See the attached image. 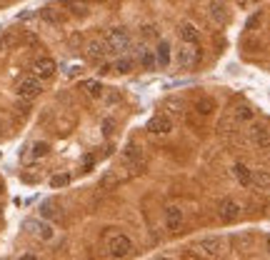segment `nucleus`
Returning a JSON list of instances; mask_svg holds the SVG:
<instances>
[{
    "instance_id": "f257e3e1",
    "label": "nucleus",
    "mask_w": 270,
    "mask_h": 260,
    "mask_svg": "<svg viewBox=\"0 0 270 260\" xmlns=\"http://www.w3.org/2000/svg\"><path fill=\"white\" fill-rule=\"evenodd\" d=\"M130 43L133 40L125 28H110L105 33V45H108V53H113V55H123L125 50H130Z\"/></svg>"
},
{
    "instance_id": "f03ea898",
    "label": "nucleus",
    "mask_w": 270,
    "mask_h": 260,
    "mask_svg": "<svg viewBox=\"0 0 270 260\" xmlns=\"http://www.w3.org/2000/svg\"><path fill=\"white\" fill-rule=\"evenodd\" d=\"M220 238H200V240H195L193 245H190V253L195 255V258H203V260H208V258H215L218 253H220Z\"/></svg>"
},
{
    "instance_id": "7ed1b4c3",
    "label": "nucleus",
    "mask_w": 270,
    "mask_h": 260,
    "mask_svg": "<svg viewBox=\"0 0 270 260\" xmlns=\"http://www.w3.org/2000/svg\"><path fill=\"white\" fill-rule=\"evenodd\" d=\"M40 93H43V80H38L35 75H25V78L15 85V95H18V98H25V100L38 98Z\"/></svg>"
},
{
    "instance_id": "20e7f679",
    "label": "nucleus",
    "mask_w": 270,
    "mask_h": 260,
    "mask_svg": "<svg viewBox=\"0 0 270 260\" xmlns=\"http://www.w3.org/2000/svg\"><path fill=\"white\" fill-rule=\"evenodd\" d=\"M108 253L113 258H128L133 253V240L123 233H115L110 240H108Z\"/></svg>"
},
{
    "instance_id": "39448f33",
    "label": "nucleus",
    "mask_w": 270,
    "mask_h": 260,
    "mask_svg": "<svg viewBox=\"0 0 270 260\" xmlns=\"http://www.w3.org/2000/svg\"><path fill=\"white\" fill-rule=\"evenodd\" d=\"M25 228H28L35 238H40V240H45V243L55 238L53 225H50V223H45V220H40V218H30V220H25Z\"/></svg>"
},
{
    "instance_id": "423d86ee",
    "label": "nucleus",
    "mask_w": 270,
    "mask_h": 260,
    "mask_svg": "<svg viewBox=\"0 0 270 260\" xmlns=\"http://www.w3.org/2000/svg\"><path fill=\"white\" fill-rule=\"evenodd\" d=\"M218 215H220L223 223H235V220L240 218V205H238L233 198H223V200L218 203Z\"/></svg>"
},
{
    "instance_id": "0eeeda50",
    "label": "nucleus",
    "mask_w": 270,
    "mask_h": 260,
    "mask_svg": "<svg viewBox=\"0 0 270 260\" xmlns=\"http://www.w3.org/2000/svg\"><path fill=\"white\" fill-rule=\"evenodd\" d=\"M55 70H58V65H55L53 58H38V60L33 63V75H35L38 80H50V78L55 75Z\"/></svg>"
},
{
    "instance_id": "6e6552de",
    "label": "nucleus",
    "mask_w": 270,
    "mask_h": 260,
    "mask_svg": "<svg viewBox=\"0 0 270 260\" xmlns=\"http://www.w3.org/2000/svg\"><path fill=\"white\" fill-rule=\"evenodd\" d=\"M208 13H210V20L215 25H225L228 23V5H225V0H210Z\"/></svg>"
},
{
    "instance_id": "1a4fd4ad",
    "label": "nucleus",
    "mask_w": 270,
    "mask_h": 260,
    "mask_svg": "<svg viewBox=\"0 0 270 260\" xmlns=\"http://www.w3.org/2000/svg\"><path fill=\"white\" fill-rule=\"evenodd\" d=\"M148 130L155 135H168V133H173V120L168 115H153L148 120Z\"/></svg>"
},
{
    "instance_id": "9d476101",
    "label": "nucleus",
    "mask_w": 270,
    "mask_h": 260,
    "mask_svg": "<svg viewBox=\"0 0 270 260\" xmlns=\"http://www.w3.org/2000/svg\"><path fill=\"white\" fill-rule=\"evenodd\" d=\"M250 140L258 150H268L270 148V130L265 125H253L250 128Z\"/></svg>"
},
{
    "instance_id": "9b49d317",
    "label": "nucleus",
    "mask_w": 270,
    "mask_h": 260,
    "mask_svg": "<svg viewBox=\"0 0 270 260\" xmlns=\"http://www.w3.org/2000/svg\"><path fill=\"white\" fill-rule=\"evenodd\" d=\"M198 60H200V50H198V48H193L190 43H185V45L178 50V65L190 68V65H195Z\"/></svg>"
},
{
    "instance_id": "f8f14e48",
    "label": "nucleus",
    "mask_w": 270,
    "mask_h": 260,
    "mask_svg": "<svg viewBox=\"0 0 270 260\" xmlns=\"http://www.w3.org/2000/svg\"><path fill=\"white\" fill-rule=\"evenodd\" d=\"M165 228L173 230V233H178L183 228V210L178 205H168L165 208Z\"/></svg>"
},
{
    "instance_id": "ddd939ff",
    "label": "nucleus",
    "mask_w": 270,
    "mask_h": 260,
    "mask_svg": "<svg viewBox=\"0 0 270 260\" xmlns=\"http://www.w3.org/2000/svg\"><path fill=\"white\" fill-rule=\"evenodd\" d=\"M233 175H235V180H238L243 188H250V185H253V170H250L248 165L235 163V165H233Z\"/></svg>"
},
{
    "instance_id": "4468645a",
    "label": "nucleus",
    "mask_w": 270,
    "mask_h": 260,
    "mask_svg": "<svg viewBox=\"0 0 270 260\" xmlns=\"http://www.w3.org/2000/svg\"><path fill=\"white\" fill-rule=\"evenodd\" d=\"M178 35H180V40L183 43H198V38H200V33H198V28L193 25V23H180V28H178Z\"/></svg>"
},
{
    "instance_id": "2eb2a0df",
    "label": "nucleus",
    "mask_w": 270,
    "mask_h": 260,
    "mask_svg": "<svg viewBox=\"0 0 270 260\" xmlns=\"http://www.w3.org/2000/svg\"><path fill=\"white\" fill-rule=\"evenodd\" d=\"M108 55V45L100 43V40H90L88 43V58L90 60H103Z\"/></svg>"
},
{
    "instance_id": "dca6fc26",
    "label": "nucleus",
    "mask_w": 270,
    "mask_h": 260,
    "mask_svg": "<svg viewBox=\"0 0 270 260\" xmlns=\"http://www.w3.org/2000/svg\"><path fill=\"white\" fill-rule=\"evenodd\" d=\"M253 188L268 190V188H270V170H263V168L253 170Z\"/></svg>"
},
{
    "instance_id": "f3484780",
    "label": "nucleus",
    "mask_w": 270,
    "mask_h": 260,
    "mask_svg": "<svg viewBox=\"0 0 270 260\" xmlns=\"http://www.w3.org/2000/svg\"><path fill=\"white\" fill-rule=\"evenodd\" d=\"M233 118H235L238 123H250V120L255 118V110L248 108V105H238V108L233 110Z\"/></svg>"
},
{
    "instance_id": "a211bd4d",
    "label": "nucleus",
    "mask_w": 270,
    "mask_h": 260,
    "mask_svg": "<svg viewBox=\"0 0 270 260\" xmlns=\"http://www.w3.org/2000/svg\"><path fill=\"white\" fill-rule=\"evenodd\" d=\"M40 18H43L45 23H50V25H60V23H63V15H60V10H55V8H43V10H40Z\"/></svg>"
},
{
    "instance_id": "6ab92c4d",
    "label": "nucleus",
    "mask_w": 270,
    "mask_h": 260,
    "mask_svg": "<svg viewBox=\"0 0 270 260\" xmlns=\"http://www.w3.org/2000/svg\"><path fill=\"white\" fill-rule=\"evenodd\" d=\"M155 58H158V65H170V45L168 43H158L155 48Z\"/></svg>"
},
{
    "instance_id": "aec40b11",
    "label": "nucleus",
    "mask_w": 270,
    "mask_h": 260,
    "mask_svg": "<svg viewBox=\"0 0 270 260\" xmlns=\"http://www.w3.org/2000/svg\"><path fill=\"white\" fill-rule=\"evenodd\" d=\"M83 90H85L90 98H95V100L103 98V83H100V80H85V83H83Z\"/></svg>"
},
{
    "instance_id": "412c9836",
    "label": "nucleus",
    "mask_w": 270,
    "mask_h": 260,
    "mask_svg": "<svg viewBox=\"0 0 270 260\" xmlns=\"http://www.w3.org/2000/svg\"><path fill=\"white\" fill-rule=\"evenodd\" d=\"M123 158H125V163H135V165H143V155H140V148H135V145H128V148L123 150Z\"/></svg>"
},
{
    "instance_id": "4be33fe9",
    "label": "nucleus",
    "mask_w": 270,
    "mask_h": 260,
    "mask_svg": "<svg viewBox=\"0 0 270 260\" xmlns=\"http://www.w3.org/2000/svg\"><path fill=\"white\" fill-rule=\"evenodd\" d=\"M195 110H198V115H213L215 103H213L210 98H200V100L195 103Z\"/></svg>"
},
{
    "instance_id": "5701e85b",
    "label": "nucleus",
    "mask_w": 270,
    "mask_h": 260,
    "mask_svg": "<svg viewBox=\"0 0 270 260\" xmlns=\"http://www.w3.org/2000/svg\"><path fill=\"white\" fill-rule=\"evenodd\" d=\"M140 63H143L145 70H153V68L158 65V58H155L153 50H143V53H140Z\"/></svg>"
},
{
    "instance_id": "b1692460",
    "label": "nucleus",
    "mask_w": 270,
    "mask_h": 260,
    "mask_svg": "<svg viewBox=\"0 0 270 260\" xmlns=\"http://www.w3.org/2000/svg\"><path fill=\"white\" fill-rule=\"evenodd\" d=\"M113 70L120 73V75H125V73L133 70V60H130V58H118V60L113 63Z\"/></svg>"
},
{
    "instance_id": "393cba45",
    "label": "nucleus",
    "mask_w": 270,
    "mask_h": 260,
    "mask_svg": "<svg viewBox=\"0 0 270 260\" xmlns=\"http://www.w3.org/2000/svg\"><path fill=\"white\" fill-rule=\"evenodd\" d=\"M40 213H43V218H50V220H58V218H60V210H58V205H53V203H45Z\"/></svg>"
},
{
    "instance_id": "a878e982",
    "label": "nucleus",
    "mask_w": 270,
    "mask_h": 260,
    "mask_svg": "<svg viewBox=\"0 0 270 260\" xmlns=\"http://www.w3.org/2000/svg\"><path fill=\"white\" fill-rule=\"evenodd\" d=\"M68 183H70V175H65V173H63V175H53V178H50V185H53V188H65Z\"/></svg>"
},
{
    "instance_id": "bb28decb",
    "label": "nucleus",
    "mask_w": 270,
    "mask_h": 260,
    "mask_svg": "<svg viewBox=\"0 0 270 260\" xmlns=\"http://www.w3.org/2000/svg\"><path fill=\"white\" fill-rule=\"evenodd\" d=\"M48 150H50L48 143H35L33 145V158H43V155H48Z\"/></svg>"
},
{
    "instance_id": "cd10ccee",
    "label": "nucleus",
    "mask_w": 270,
    "mask_h": 260,
    "mask_svg": "<svg viewBox=\"0 0 270 260\" xmlns=\"http://www.w3.org/2000/svg\"><path fill=\"white\" fill-rule=\"evenodd\" d=\"M113 130H115V123L110 118H105L103 120V135H113Z\"/></svg>"
},
{
    "instance_id": "c85d7f7f",
    "label": "nucleus",
    "mask_w": 270,
    "mask_h": 260,
    "mask_svg": "<svg viewBox=\"0 0 270 260\" xmlns=\"http://www.w3.org/2000/svg\"><path fill=\"white\" fill-rule=\"evenodd\" d=\"M153 260H175V258H170V255H158V258H153Z\"/></svg>"
},
{
    "instance_id": "c756f323",
    "label": "nucleus",
    "mask_w": 270,
    "mask_h": 260,
    "mask_svg": "<svg viewBox=\"0 0 270 260\" xmlns=\"http://www.w3.org/2000/svg\"><path fill=\"white\" fill-rule=\"evenodd\" d=\"M18 260H38V258H35V255H20Z\"/></svg>"
},
{
    "instance_id": "7c9ffc66",
    "label": "nucleus",
    "mask_w": 270,
    "mask_h": 260,
    "mask_svg": "<svg viewBox=\"0 0 270 260\" xmlns=\"http://www.w3.org/2000/svg\"><path fill=\"white\" fill-rule=\"evenodd\" d=\"M235 3H238V5H245V3H248V0H235Z\"/></svg>"
},
{
    "instance_id": "2f4dec72",
    "label": "nucleus",
    "mask_w": 270,
    "mask_h": 260,
    "mask_svg": "<svg viewBox=\"0 0 270 260\" xmlns=\"http://www.w3.org/2000/svg\"><path fill=\"white\" fill-rule=\"evenodd\" d=\"M3 48H5V45H3V38H0V53H3Z\"/></svg>"
},
{
    "instance_id": "473e14b6",
    "label": "nucleus",
    "mask_w": 270,
    "mask_h": 260,
    "mask_svg": "<svg viewBox=\"0 0 270 260\" xmlns=\"http://www.w3.org/2000/svg\"><path fill=\"white\" fill-rule=\"evenodd\" d=\"M265 248H268V255H270V238H268V245Z\"/></svg>"
}]
</instances>
